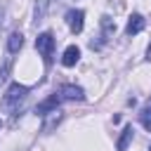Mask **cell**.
Masks as SVG:
<instances>
[{"label": "cell", "instance_id": "30bf717a", "mask_svg": "<svg viewBox=\"0 0 151 151\" xmlns=\"http://www.w3.org/2000/svg\"><path fill=\"white\" fill-rule=\"evenodd\" d=\"M45 116H47V120H45V132L52 130V125H57V123L61 120V111H59V109H54V111H50V113H45Z\"/></svg>", "mask_w": 151, "mask_h": 151}, {"label": "cell", "instance_id": "5b68a950", "mask_svg": "<svg viewBox=\"0 0 151 151\" xmlns=\"http://www.w3.org/2000/svg\"><path fill=\"white\" fill-rule=\"evenodd\" d=\"M144 26H146L144 17H142V14H132V17L127 19V26H125V35H137V33H142V31H144Z\"/></svg>", "mask_w": 151, "mask_h": 151}, {"label": "cell", "instance_id": "9c48e42d", "mask_svg": "<svg viewBox=\"0 0 151 151\" xmlns=\"http://www.w3.org/2000/svg\"><path fill=\"white\" fill-rule=\"evenodd\" d=\"M132 134H134L132 127H125V130H123V134H120V139H118V144H116L118 151H127V144L132 142Z\"/></svg>", "mask_w": 151, "mask_h": 151}, {"label": "cell", "instance_id": "3957f363", "mask_svg": "<svg viewBox=\"0 0 151 151\" xmlns=\"http://www.w3.org/2000/svg\"><path fill=\"white\" fill-rule=\"evenodd\" d=\"M57 97H59V101H83L85 92L78 85H61L59 92H57Z\"/></svg>", "mask_w": 151, "mask_h": 151}, {"label": "cell", "instance_id": "8992f818", "mask_svg": "<svg viewBox=\"0 0 151 151\" xmlns=\"http://www.w3.org/2000/svg\"><path fill=\"white\" fill-rule=\"evenodd\" d=\"M78 59H80V50H78L76 45H68V47L64 50V54H61V64H64L66 68L76 66V64H78Z\"/></svg>", "mask_w": 151, "mask_h": 151}, {"label": "cell", "instance_id": "7a4b0ae2", "mask_svg": "<svg viewBox=\"0 0 151 151\" xmlns=\"http://www.w3.org/2000/svg\"><path fill=\"white\" fill-rule=\"evenodd\" d=\"M35 50L40 52V57L45 59V64H52V54H54V35L50 31L40 33L35 38Z\"/></svg>", "mask_w": 151, "mask_h": 151}, {"label": "cell", "instance_id": "ba28073f", "mask_svg": "<svg viewBox=\"0 0 151 151\" xmlns=\"http://www.w3.org/2000/svg\"><path fill=\"white\" fill-rule=\"evenodd\" d=\"M24 47V35L19 33V31H14V33H9V38H7V52H19Z\"/></svg>", "mask_w": 151, "mask_h": 151}, {"label": "cell", "instance_id": "9a60e30c", "mask_svg": "<svg viewBox=\"0 0 151 151\" xmlns=\"http://www.w3.org/2000/svg\"><path fill=\"white\" fill-rule=\"evenodd\" d=\"M149 151H151V146H149Z\"/></svg>", "mask_w": 151, "mask_h": 151}, {"label": "cell", "instance_id": "4fadbf2b", "mask_svg": "<svg viewBox=\"0 0 151 151\" xmlns=\"http://www.w3.org/2000/svg\"><path fill=\"white\" fill-rule=\"evenodd\" d=\"M5 24V7H0V26Z\"/></svg>", "mask_w": 151, "mask_h": 151}, {"label": "cell", "instance_id": "6da1fadb", "mask_svg": "<svg viewBox=\"0 0 151 151\" xmlns=\"http://www.w3.org/2000/svg\"><path fill=\"white\" fill-rule=\"evenodd\" d=\"M26 97H28V87H26V85H19V83H12V85L7 87L0 106H2L5 111H19V104H21Z\"/></svg>", "mask_w": 151, "mask_h": 151}, {"label": "cell", "instance_id": "7c38bea8", "mask_svg": "<svg viewBox=\"0 0 151 151\" xmlns=\"http://www.w3.org/2000/svg\"><path fill=\"white\" fill-rule=\"evenodd\" d=\"M45 9H47V0H38L35 2V21H42Z\"/></svg>", "mask_w": 151, "mask_h": 151}, {"label": "cell", "instance_id": "8fae6325", "mask_svg": "<svg viewBox=\"0 0 151 151\" xmlns=\"http://www.w3.org/2000/svg\"><path fill=\"white\" fill-rule=\"evenodd\" d=\"M139 120H142V125H144V127L151 132V101H149V104L142 109V113H139Z\"/></svg>", "mask_w": 151, "mask_h": 151}, {"label": "cell", "instance_id": "5bb4252c", "mask_svg": "<svg viewBox=\"0 0 151 151\" xmlns=\"http://www.w3.org/2000/svg\"><path fill=\"white\" fill-rule=\"evenodd\" d=\"M146 59L151 61V45H149V50H146Z\"/></svg>", "mask_w": 151, "mask_h": 151}, {"label": "cell", "instance_id": "277c9868", "mask_svg": "<svg viewBox=\"0 0 151 151\" xmlns=\"http://www.w3.org/2000/svg\"><path fill=\"white\" fill-rule=\"evenodd\" d=\"M66 24L71 28V33H80L85 26V12L83 9H68L66 12Z\"/></svg>", "mask_w": 151, "mask_h": 151}, {"label": "cell", "instance_id": "52a82bcc", "mask_svg": "<svg viewBox=\"0 0 151 151\" xmlns=\"http://www.w3.org/2000/svg\"><path fill=\"white\" fill-rule=\"evenodd\" d=\"M113 33H116V21H113L109 14H104V17H101V40L106 42L109 38H113Z\"/></svg>", "mask_w": 151, "mask_h": 151}]
</instances>
